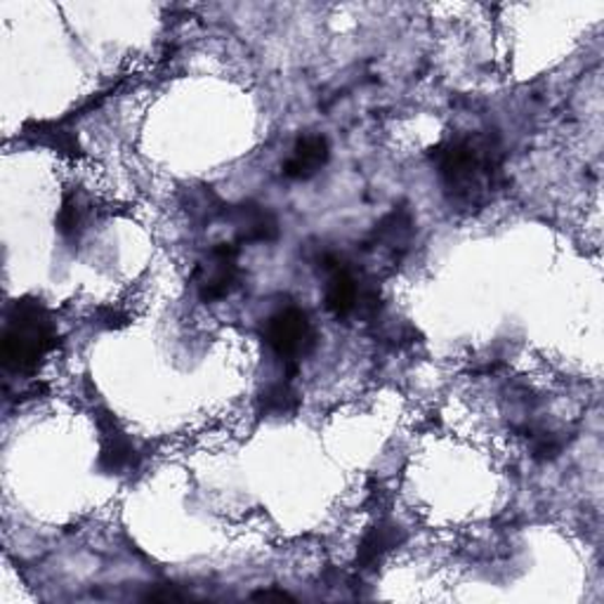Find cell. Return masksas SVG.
Listing matches in <instances>:
<instances>
[{"label": "cell", "instance_id": "cell-10", "mask_svg": "<svg viewBox=\"0 0 604 604\" xmlns=\"http://www.w3.org/2000/svg\"><path fill=\"white\" fill-rule=\"evenodd\" d=\"M411 232H413V222H411V215L407 210H392L376 227V237L392 249L401 246V243H407L411 239Z\"/></svg>", "mask_w": 604, "mask_h": 604}, {"label": "cell", "instance_id": "cell-7", "mask_svg": "<svg viewBox=\"0 0 604 604\" xmlns=\"http://www.w3.org/2000/svg\"><path fill=\"white\" fill-rule=\"evenodd\" d=\"M102 454H99V468L109 474H121L135 468V447L113 419L102 423Z\"/></svg>", "mask_w": 604, "mask_h": 604}, {"label": "cell", "instance_id": "cell-11", "mask_svg": "<svg viewBox=\"0 0 604 604\" xmlns=\"http://www.w3.org/2000/svg\"><path fill=\"white\" fill-rule=\"evenodd\" d=\"M298 407H300V399L286 383L267 387L261 397V409L267 415H291L298 411Z\"/></svg>", "mask_w": 604, "mask_h": 604}, {"label": "cell", "instance_id": "cell-13", "mask_svg": "<svg viewBox=\"0 0 604 604\" xmlns=\"http://www.w3.org/2000/svg\"><path fill=\"white\" fill-rule=\"evenodd\" d=\"M253 597L255 600H291V595L283 591H263V593H255Z\"/></svg>", "mask_w": 604, "mask_h": 604}, {"label": "cell", "instance_id": "cell-8", "mask_svg": "<svg viewBox=\"0 0 604 604\" xmlns=\"http://www.w3.org/2000/svg\"><path fill=\"white\" fill-rule=\"evenodd\" d=\"M234 227H237V237L239 241L246 243H261V241H275L279 234V227L275 215L265 210L263 206L255 204H241L232 210Z\"/></svg>", "mask_w": 604, "mask_h": 604}, {"label": "cell", "instance_id": "cell-12", "mask_svg": "<svg viewBox=\"0 0 604 604\" xmlns=\"http://www.w3.org/2000/svg\"><path fill=\"white\" fill-rule=\"evenodd\" d=\"M57 225H60V232L67 239H78V234L83 232V208L76 201V196H67L60 218H57Z\"/></svg>", "mask_w": 604, "mask_h": 604}, {"label": "cell", "instance_id": "cell-5", "mask_svg": "<svg viewBox=\"0 0 604 604\" xmlns=\"http://www.w3.org/2000/svg\"><path fill=\"white\" fill-rule=\"evenodd\" d=\"M324 269L328 271V281H326V307L334 312L338 319H345V316L357 314L359 310L366 307H376V293L366 291L362 283L357 281L352 271L342 265V261L334 255L324 257Z\"/></svg>", "mask_w": 604, "mask_h": 604}, {"label": "cell", "instance_id": "cell-9", "mask_svg": "<svg viewBox=\"0 0 604 604\" xmlns=\"http://www.w3.org/2000/svg\"><path fill=\"white\" fill-rule=\"evenodd\" d=\"M401 541H404V531L390 520H378L366 531L362 548H359V555H357L359 569H373L378 563H383V557L390 551H395Z\"/></svg>", "mask_w": 604, "mask_h": 604}, {"label": "cell", "instance_id": "cell-1", "mask_svg": "<svg viewBox=\"0 0 604 604\" xmlns=\"http://www.w3.org/2000/svg\"><path fill=\"white\" fill-rule=\"evenodd\" d=\"M444 194L456 208H482L500 182L503 152L498 140L484 133H468L444 140L433 149Z\"/></svg>", "mask_w": 604, "mask_h": 604}, {"label": "cell", "instance_id": "cell-6", "mask_svg": "<svg viewBox=\"0 0 604 604\" xmlns=\"http://www.w3.org/2000/svg\"><path fill=\"white\" fill-rule=\"evenodd\" d=\"M328 161V142L322 135H302L289 161L283 164V176L291 180H310Z\"/></svg>", "mask_w": 604, "mask_h": 604}, {"label": "cell", "instance_id": "cell-4", "mask_svg": "<svg viewBox=\"0 0 604 604\" xmlns=\"http://www.w3.org/2000/svg\"><path fill=\"white\" fill-rule=\"evenodd\" d=\"M237 246L232 243H218L204 263H198L194 271L196 293L204 302H218L232 295L239 289L241 269L237 265Z\"/></svg>", "mask_w": 604, "mask_h": 604}, {"label": "cell", "instance_id": "cell-2", "mask_svg": "<svg viewBox=\"0 0 604 604\" xmlns=\"http://www.w3.org/2000/svg\"><path fill=\"white\" fill-rule=\"evenodd\" d=\"M57 342L50 312L38 300H20L8 316L3 334V362L12 371H34Z\"/></svg>", "mask_w": 604, "mask_h": 604}, {"label": "cell", "instance_id": "cell-3", "mask_svg": "<svg viewBox=\"0 0 604 604\" xmlns=\"http://www.w3.org/2000/svg\"><path fill=\"white\" fill-rule=\"evenodd\" d=\"M265 340L271 352H275L293 373L298 359L305 357L314 345V334L307 314L295 307H286L277 314H271L265 324Z\"/></svg>", "mask_w": 604, "mask_h": 604}]
</instances>
